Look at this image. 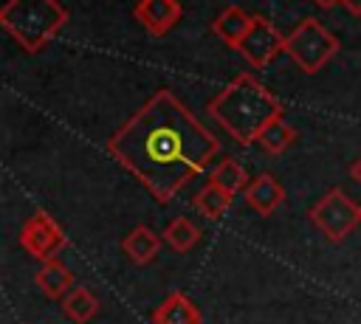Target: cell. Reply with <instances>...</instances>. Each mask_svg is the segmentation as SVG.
Returning a JSON list of instances; mask_svg holds the SVG:
<instances>
[{
	"label": "cell",
	"instance_id": "obj_1",
	"mask_svg": "<svg viewBox=\"0 0 361 324\" xmlns=\"http://www.w3.org/2000/svg\"><path fill=\"white\" fill-rule=\"evenodd\" d=\"M107 152L158 203H169L209 166L220 141L169 87H158L107 138Z\"/></svg>",
	"mask_w": 361,
	"mask_h": 324
},
{
	"label": "cell",
	"instance_id": "obj_2",
	"mask_svg": "<svg viewBox=\"0 0 361 324\" xmlns=\"http://www.w3.org/2000/svg\"><path fill=\"white\" fill-rule=\"evenodd\" d=\"M209 116L240 144H257L259 132L282 116V101L254 73H237L212 101Z\"/></svg>",
	"mask_w": 361,
	"mask_h": 324
},
{
	"label": "cell",
	"instance_id": "obj_3",
	"mask_svg": "<svg viewBox=\"0 0 361 324\" xmlns=\"http://www.w3.org/2000/svg\"><path fill=\"white\" fill-rule=\"evenodd\" d=\"M0 23L23 51L39 54L65 28L68 11L59 0H6Z\"/></svg>",
	"mask_w": 361,
	"mask_h": 324
},
{
	"label": "cell",
	"instance_id": "obj_4",
	"mask_svg": "<svg viewBox=\"0 0 361 324\" xmlns=\"http://www.w3.org/2000/svg\"><path fill=\"white\" fill-rule=\"evenodd\" d=\"M338 37L316 17H305L290 34H285V54L302 73H319L338 54Z\"/></svg>",
	"mask_w": 361,
	"mask_h": 324
},
{
	"label": "cell",
	"instance_id": "obj_5",
	"mask_svg": "<svg viewBox=\"0 0 361 324\" xmlns=\"http://www.w3.org/2000/svg\"><path fill=\"white\" fill-rule=\"evenodd\" d=\"M307 220L333 242H341L350 237L361 223V206L341 189H330L324 197L316 200V206L307 211Z\"/></svg>",
	"mask_w": 361,
	"mask_h": 324
},
{
	"label": "cell",
	"instance_id": "obj_6",
	"mask_svg": "<svg viewBox=\"0 0 361 324\" xmlns=\"http://www.w3.org/2000/svg\"><path fill=\"white\" fill-rule=\"evenodd\" d=\"M20 245L39 262L56 259V254L65 248V234L62 225L48 214V211H34L20 231Z\"/></svg>",
	"mask_w": 361,
	"mask_h": 324
},
{
	"label": "cell",
	"instance_id": "obj_7",
	"mask_svg": "<svg viewBox=\"0 0 361 324\" xmlns=\"http://www.w3.org/2000/svg\"><path fill=\"white\" fill-rule=\"evenodd\" d=\"M240 51V56L251 65V68H265L268 62L276 59V54L285 51V34H279L271 20L254 14V23H251V31L243 37V42L234 48Z\"/></svg>",
	"mask_w": 361,
	"mask_h": 324
},
{
	"label": "cell",
	"instance_id": "obj_8",
	"mask_svg": "<svg viewBox=\"0 0 361 324\" xmlns=\"http://www.w3.org/2000/svg\"><path fill=\"white\" fill-rule=\"evenodd\" d=\"M133 17L152 34L164 37L175 28V23L183 17V8L178 0H138L133 8Z\"/></svg>",
	"mask_w": 361,
	"mask_h": 324
},
{
	"label": "cell",
	"instance_id": "obj_9",
	"mask_svg": "<svg viewBox=\"0 0 361 324\" xmlns=\"http://www.w3.org/2000/svg\"><path fill=\"white\" fill-rule=\"evenodd\" d=\"M243 194H245V203H248L257 214H262V217L274 214V211L282 206V200H285V189H282V183H279L274 175H268V172L257 175V177L245 186Z\"/></svg>",
	"mask_w": 361,
	"mask_h": 324
},
{
	"label": "cell",
	"instance_id": "obj_10",
	"mask_svg": "<svg viewBox=\"0 0 361 324\" xmlns=\"http://www.w3.org/2000/svg\"><path fill=\"white\" fill-rule=\"evenodd\" d=\"M152 324H203V316L189 296L169 293L152 313Z\"/></svg>",
	"mask_w": 361,
	"mask_h": 324
},
{
	"label": "cell",
	"instance_id": "obj_11",
	"mask_svg": "<svg viewBox=\"0 0 361 324\" xmlns=\"http://www.w3.org/2000/svg\"><path fill=\"white\" fill-rule=\"evenodd\" d=\"M251 23H254L251 14H245L240 6H228V8H223V11L214 17L212 31H214L226 45L237 48V45L243 42V37L251 31Z\"/></svg>",
	"mask_w": 361,
	"mask_h": 324
},
{
	"label": "cell",
	"instance_id": "obj_12",
	"mask_svg": "<svg viewBox=\"0 0 361 324\" xmlns=\"http://www.w3.org/2000/svg\"><path fill=\"white\" fill-rule=\"evenodd\" d=\"M37 287L48 296V299H65L73 290V273L71 268H65L59 259H48L39 265L37 276H34Z\"/></svg>",
	"mask_w": 361,
	"mask_h": 324
},
{
	"label": "cell",
	"instance_id": "obj_13",
	"mask_svg": "<svg viewBox=\"0 0 361 324\" xmlns=\"http://www.w3.org/2000/svg\"><path fill=\"white\" fill-rule=\"evenodd\" d=\"M121 248H124V254H127L130 262L147 265V262H152V259L158 256V251H161V237H158L149 225H135V228L121 239Z\"/></svg>",
	"mask_w": 361,
	"mask_h": 324
},
{
	"label": "cell",
	"instance_id": "obj_14",
	"mask_svg": "<svg viewBox=\"0 0 361 324\" xmlns=\"http://www.w3.org/2000/svg\"><path fill=\"white\" fill-rule=\"evenodd\" d=\"M62 313L73 321V324H87L96 313H99V296L87 287H73L65 299H62Z\"/></svg>",
	"mask_w": 361,
	"mask_h": 324
},
{
	"label": "cell",
	"instance_id": "obj_15",
	"mask_svg": "<svg viewBox=\"0 0 361 324\" xmlns=\"http://www.w3.org/2000/svg\"><path fill=\"white\" fill-rule=\"evenodd\" d=\"M231 197H234V194H228L226 189H220V186H214V183H206V186L195 194V208H197L206 220H220V217L231 208Z\"/></svg>",
	"mask_w": 361,
	"mask_h": 324
},
{
	"label": "cell",
	"instance_id": "obj_16",
	"mask_svg": "<svg viewBox=\"0 0 361 324\" xmlns=\"http://www.w3.org/2000/svg\"><path fill=\"white\" fill-rule=\"evenodd\" d=\"M209 183H214V186L226 189L228 194H237V192H245V186H248L251 180H248L245 169H243V166H240L234 158H223V161H220V163L212 169Z\"/></svg>",
	"mask_w": 361,
	"mask_h": 324
},
{
	"label": "cell",
	"instance_id": "obj_17",
	"mask_svg": "<svg viewBox=\"0 0 361 324\" xmlns=\"http://www.w3.org/2000/svg\"><path fill=\"white\" fill-rule=\"evenodd\" d=\"M293 141H296V130H293L282 116H279V118H274V121L259 132V138H257V144H259L265 152H271V155L285 152Z\"/></svg>",
	"mask_w": 361,
	"mask_h": 324
},
{
	"label": "cell",
	"instance_id": "obj_18",
	"mask_svg": "<svg viewBox=\"0 0 361 324\" xmlns=\"http://www.w3.org/2000/svg\"><path fill=\"white\" fill-rule=\"evenodd\" d=\"M200 239V228L189 220V217H175L166 228H164V242H169V248L175 251H189L195 242Z\"/></svg>",
	"mask_w": 361,
	"mask_h": 324
},
{
	"label": "cell",
	"instance_id": "obj_19",
	"mask_svg": "<svg viewBox=\"0 0 361 324\" xmlns=\"http://www.w3.org/2000/svg\"><path fill=\"white\" fill-rule=\"evenodd\" d=\"M350 177H353V180H355L358 186H361V158H358V161H355V163L350 166Z\"/></svg>",
	"mask_w": 361,
	"mask_h": 324
},
{
	"label": "cell",
	"instance_id": "obj_20",
	"mask_svg": "<svg viewBox=\"0 0 361 324\" xmlns=\"http://www.w3.org/2000/svg\"><path fill=\"white\" fill-rule=\"evenodd\" d=\"M341 6H347V11L361 14V0H341Z\"/></svg>",
	"mask_w": 361,
	"mask_h": 324
},
{
	"label": "cell",
	"instance_id": "obj_21",
	"mask_svg": "<svg viewBox=\"0 0 361 324\" xmlns=\"http://www.w3.org/2000/svg\"><path fill=\"white\" fill-rule=\"evenodd\" d=\"M313 3H316L319 8H333V6H338L341 0H313Z\"/></svg>",
	"mask_w": 361,
	"mask_h": 324
}]
</instances>
